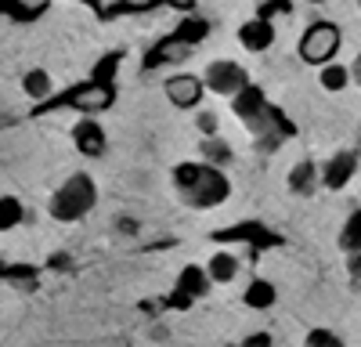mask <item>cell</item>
Wrapping results in <instances>:
<instances>
[{
    "label": "cell",
    "mask_w": 361,
    "mask_h": 347,
    "mask_svg": "<svg viewBox=\"0 0 361 347\" xmlns=\"http://www.w3.org/2000/svg\"><path fill=\"white\" fill-rule=\"evenodd\" d=\"M98 202V188L87 174H73V178L51 195V217L54 221H80L83 214L94 210Z\"/></svg>",
    "instance_id": "6da1fadb"
},
{
    "label": "cell",
    "mask_w": 361,
    "mask_h": 347,
    "mask_svg": "<svg viewBox=\"0 0 361 347\" xmlns=\"http://www.w3.org/2000/svg\"><path fill=\"white\" fill-rule=\"evenodd\" d=\"M180 195H185V202L195 207V210H214V207H221V202L231 195V185H228V178L221 174L217 163L202 159V170L195 174V181L188 188H180Z\"/></svg>",
    "instance_id": "7a4b0ae2"
},
{
    "label": "cell",
    "mask_w": 361,
    "mask_h": 347,
    "mask_svg": "<svg viewBox=\"0 0 361 347\" xmlns=\"http://www.w3.org/2000/svg\"><path fill=\"white\" fill-rule=\"evenodd\" d=\"M112 98H116L112 83H109L105 76H94V80H87V83L69 87V95H62V98L44 102L40 109H47V105H69V109H80V112H87V116H90V112L109 109V105H112Z\"/></svg>",
    "instance_id": "3957f363"
},
{
    "label": "cell",
    "mask_w": 361,
    "mask_h": 347,
    "mask_svg": "<svg viewBox=\"0 0 361 347\" xmlns=\"http://www.w3.org/2000/svg\"><path fill=\"white\" fill-rule=\"evenodd\" d=\"M340 29L333 22H311L304 29V37H300V58L311 66H325V62H333L336 51H340Z\"/></svg>",
    "instance_id": "277c9868"
},
{
    "label": "cell",
    "mask_w": 361,
    "mask_h": 347,
    "mask_svg": "<svg viewBox=\"0 0 361 347\" xmlns=\"http://www.w3.org/2000/svg\"><path fill=\"white\" fill-rule=\"evenodd\" d=\"M202 83H206V91H214V95H238L250 80H246V69L238 62H231V58H217V62L206 66Z\"/></svg>",
    "instance_id": "5b68a950"
},
{
    "label": "cell",
    "mask_w": 361,
    "mask_h": 347,
    "mask_svg": "<svg viewBox=\"0 0 361 347\" xmlns=\"http://www.w3.org/2000/svg\"><path fill=\"white\" fill-rule=\"evenodd\" d=\"M202 91H206V83L202 76L195 73H177L166 80V98L177 105V109H195L202 102Z\"/></svg>",
    "instance_id": "8992f818"
},
{
    "label": "cell",
    "mask_w": 361,
    "mask_h": 347,
    "mask_svg": "<svg viewBox=\"0 0 361 347\" xmlns=\"http://www.w3.org/2000/svg\"><path fill=\"white\" fill-rule=\"evenodd\" d=\"M238 44H243L246 51H267L271 44H275V25H271L267 15H257L250 22L238 25Z\"/></svg>",
    "instance_id": "52a82bcc"
},
{
    "label": "cell",
    "mask_w": 361,
    "mask_h": 347,
    "mask_svg": "<svg viewBox=\"0 0 361 347\" xmlns=\"http://www.w3.org/2000/svg\"><path fill=\"white\" fill-rule=\"evenodd\" d=\"M354 170H357V156H354V152H336L333 159L322 166V181H325V188L340 192V188H347V181L354 178Z\"/></svg>",
    "instance_id": "ba28073f"
},
{
    "label": "cell",
    "mask_w": 361,
    "mask_h": 347,
    "mask_svg": "<svg viewBox=\"0 0 361 347\" xmlns=\"http://www.w3.org/2000/svg\"><path fill=\"white\" fill-rule=\"evenodd\" d=\"M73 141H76V149L83 156H102L105 152V130L98 120H87V112H83V120L73 127Z\"/></svg>",
    "instance_id": "9c48e42d"
},
{
    "label": "cell",
    "mask_w": 361,
    "mask_h": 347,
    "mask_svg": "<svg viewBox=\"0 0 361 347\" xmlns=\"http://www.w3.org/2000/svg\"><path fill=\"white\" fill-rule=\"evenodd\" d=\"M231 105H235V112L243 116V120H260V112H264V95H260V87L246 83L238 95H231Z\"/></svg>",
    "instance_id": "30bf717a"
},
{
    "label": "cell",
    "mask_w": 361,
    "mask_h": 347,
    "mask_svg": "<svg viewBox=\"0 0 361 347\" xmlns=\"http://www.w3.org/2000/svg\"><path fill=\"white\" fill-rule=\"evenodd\" d=\"M94 4H98V15H102V18H116V15L148 11V8H156L159 0H94Z\"/></svg>",
    "instance_id": "8fae6325"
},
{
    "label": "cell",
    "mask_w": 361,
    "mask_h": 347,
    "mask_svg": "<svg viewBox=\"0 0 361 347\" xmlns=\"http://www.w3.org/2000/svg\"><path fill=\"white\" fill-rule=\"evenodd\" d=\"M177 286L185 289V293H188L192 300H199V297H206V293H209V275H206L199 264H188L185 272L177 275Z\"/></svg>",
    "instance_id": "7c38bea8"
},
{
    "label": "cell",
    "mask_w": 361,
    "mask_h": 347,
    "mask_svg": "<svg viewBox=\"0 0 361 347\" xmlns=\"http://www.w3.org/2000/svg\"><path fill=\"white\" fill-rule=\"evenodd\" d=\"M206 275H209V282H221V286L231 282L238 275V257L235 253H214L206 264Z\"/></svg>",
    "instance_id": "4fadbf2b"
},
{
    "label": "cell",
    "mask_w": 361,
    "mask_h": 347,
    "mask_svg": "<svg viewBox=\"0 0 361 347\" xmlns=\"http://www.w3.org/2000/svg\"><path fill=\"white\" fill-rule=\"evenodd\" d=\"M246 308H257V311H264V308H271L279 300V293H275V282H267V279H253L250 286H246Z\"/></svg>",
    "instance_id": "5bb4252c"
},
{
    "label": "cell",
    "mask_w": 361,
    "mask_h": 347,
    "mask_svg": "<svg viewBox=\"0 0 361 347\" xmlns=\"http://www.w3.org/2000/svg\"><path fill=\"white\" fill-rule=\"evenodd\" d=\"M318 83H322V91L336 95V91H347L350 73H347V66H340V62H325V66L318 69Z\"/></svg>",
    "instance_id": "9a60e30c"
},
{
    "label": "cell",
    "mask_w": 361,
    "mask_h": 347,
    "mask_svg": "<svg viewBox=\"0 0 361 347\" xmlns=\"http://www.w3.org/2000/svg\"><path fill=\"white\" fill-rule=\"evenodd\" d=\"M25 221V207L15 195H0V231H11Z\"/></svg>",
    "instance_id": "2e32d148"
},
{
    "label": "cell",
    "mask_w": 361,
    "mask_h": 347,
    "mask_svg": "<svg viewBox=\"0 0 361 347\" xmlns=\"http://www.w3.org/2000/svg\"><path fill=\"white\" fill-rule=\"evenodd\" d=\"M340 246L347 253H361V210H354L340 228Z\"/></svg>",
    "instance_id": "e0dca14e"
},
{
    "label": "cell",
    "mask_w": 361,
    "mask_h": 347,
    "mask_svg": "<svg viewBox=\"0 0 361 347\" xmlns=\"http://www.w3.org/2000/svg\"><path fill=\"white\" fill-rule=\"evenodd\" d=\"M206 33H209L206 18H195V15H192V18H185V22L177 25V33H173V37H180L188 47H195V44H202V40H206Z\"/></svg>",
    "instance_id": "ac0fdd59"
},
{
    "label": "cell",
    "mask_w": 361,
    "mask_h": 347,
    "mask_svg": "<svg viewBox=\"0 0 361 347\" xmlns=\"http://www.w3.org/2000/svg\"><path fill=\"white\" fill-rule=\"evenodd\" d=\"M22 87H25V95H29V98H37V102H44V98L51 95V76H47L44 69H33V73H25Z\"/></svg>",
    "instance_id": "d6986e66"
},
{
    "label": "cell",
    "mask_w": 361,
    "mask_h": 347,
    "mask_svg": "<svg viewBox=\"0 0 361 347\" xmlns=\"http://www.w3.org/2000/svg\"><path fill=\"white\" fill-rule=\"evenodd\" d=\"M0 8L11 11L15 18H37V15L47 11V0H4Z\"/></svg>",
    "instance_id": "ffe728a7"
},
{
    "label": "cell",
    "mask_w": 361,
    "mask_h": 347,
    "mask_svg": "<svg viewBox=\"0 0 361 347\" xmlns=\"http://www.w3.org/2000/svg\"><path fill=\"white\" fill-rule=\"evenodd\" d=\"M199 170H202V163H177V166H173V185H177V192L188 188V185L195 181Z\"/></svg>",
    "instance_id": "44dd1931"
},
{
    "label": "cell",
    "mask_w": 361,
    "mask_h": 347,
    "mask_svg": "<svg viewBox=\"0 0 361 347\" xmlns=\"http://www.w3.org/2000/svg\"><path fill=\"white\" fill-rule=\"evenodd\" d=\"M195 127H199L202 134H209V138H214V134H217V127H221V123H217V112H209V109H202V112L195 116Z\"/></svg>",
    "instance_id": "7402d4cb"
},
{
    "label": "cell",
    "mask_w": 361,
    "mask_h": 347,
    "mask_svg": "<svg viewBox=\"0 0 361 347\" xmlns=\"http://www.w3.org/2000/svg\"><path fill=\"white\" fill-rule=\"evenodd\" d=\"M202 149H206V163H224V159H231V152L224 149L221 141H206Z\"/></svg>",
    "instance_id": "603a6c76"
},
{
    "label": "cell",
    "mask_w": 361,
    "mask_h": 347,
    "mask_svg": "<svg viewBox=\"0 0 361 347\" xmlns=\"http://www.w3.org/2000/svg\"><path fill=\"white\" fill-rule=\"evenodd\" d=\"M195 300L185 293V289H180V286H173V293H170V308H177V311H188Z\"/></svg>",
    "instance_id": "cb8c5ba5"
},
{
    "label": "cell",
    "mask_w": 361,
    "mask_h": 347,
    "mask_svg": "<svg viewBox=\"0 0 361 347\" xmlns=\"http://www.w3.org/2000/svg\"><path fill=\"white\" fill-rule=\"evenodd\" d=\"M307 343H329V347H336L340 336H336V333H329V329H314V333H307Z\"/></svg>",
    "instance_id": "d4e9b609"
},
{
    "label": "cell",
    "mask_w": 361,
    "mask_h": 347,
    "mask_svg": "<svg viewBox=\"0 0 361 347\" xmlns=\"http://www.w3.org/2000/svg\"><path fill=\"white\" fill-rule=\"evenodd\" d=\"M307 174H311V163H300L296 170H293V188H307Z\"/></svg>",
    "instance_id": "484cf974"
},
{
    "label": "cell",
    "mask_w": 361,
    "mask_h": 347,
    "mask_svg": "<svg viewBox=\"0 0 361 347\" xmlns=\"http://www.w3.org/2000/svg\"><path fill=\"white\" fill-rule=\"evenodd\" d=\"M246 343H271V336H267V333H257V336H250Z\"/></svg>",
    "instance_id": "4316f807"
},
{
    "label": "cell",
    "mask_w": 361,
    "mask_h": 347,
    "mask_svg": "<svg viewBox=\"0 0 361 347\" xmlns=\"http://www.w3.org/2000/svg\"><path fill=\"white\" fill-rule=\"evenodd\" d=\"M350 76H354V80L361 83V54H357V62H354V73H350Z\"/></svg>",
    "instance_id": "83f0119b"
},
{
    "label": "cell",
    "mask_w": 361,
    "mask_h": 347,
    "mask_svg": "<svg viewBox=\"0 0 361 347\" xmlns=\"http://www.w3.org/2000/svg\"><path fill=\"white\" fill-rule=\"evenodd\" d=\"M0 272H4V268H0Z\"/></svg>",
    "instance_id": "f1b7e54d"
}]
</instances>
